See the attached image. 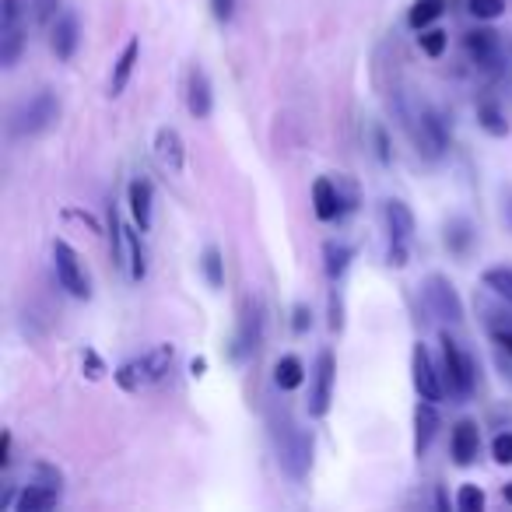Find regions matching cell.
Masks as SVG:
<instances>
[{"label":"cell","mask_w":512,"mask_h":512,"mask_svg":"<svg viewBox=\"0 0 512 512\" xmlns=\"http://www.w3.org/2000/svg\"><path fill=\"white\" fill-rule=\"evenodd\" d=\"M155 162L172 176H179L186 169V144L176 127H162L155 134Z\"/></svg>","instance_id":"e0dca14e"},{"label":"cell","mask_w":512,"mask_h":512,"mask_svg":"<svg viewBox=\"0 0 512 512\" xmlns=\"http://www.w3.org/2000/svg\"><path fill=\"white\" fill-rule=\"evenodd\" d=\"M456 509L460 512H481L484 509V491L477 488V484H463V488L456 491Z\"/></svg>","instance_id":"d6a6232c"},{"label":"cell","mask_w":512,"mask_h":512,"mask_svg":"<svg viewBox=\"0 0 512 512\" xmlns=\"http://www.w3.org/2000/svg\"><path fill=\"white\" fill-rule=\"evenodd\" d=\"M491 456H495V463L509 467L512 463V432H498L495 439H491Z\"/></svg>","instance_id":"d590c367"},{"label":"cell","mask_w":512,"mask_h":512,"mask_svg":"<svg viewBox=\"0 0 512 512\" xmlns=\"http://www.w3.org/2000/svg\"><path fill=\"white\" fill-rule=\"evenodd\" d=\"M53 271H57V285L64 288L71 299H88V295H92L88 274H85V267H81L71 242H64V239L53 242Z\"/></svg>","instance_id":"30bf717a"},{"label":"cell","mask_w":512,"mask_h":512,"mask_svg":"<svg viewBox=\"0 0 512 512\" xmlns=\"http://www.w3.org/2000/svg\"><path fill=\"white\" fill-rule=\"evenodd\" d=\"M260 344H264V302L256 295H246L239 306V323H235L228 355L232 362H249L260 351Z\"/></svg>","instance_id":"8992f818"},{"label":"cell","mask_w":512,"mask_h":512,"mask_svg":"<svg viewBox=\"0 0 512 512\" xmlns=\"http://www.w3.org/2000/svg\"><path fill=\"white\" fill-rule=\"evenodd\" d=\"M309 327H313V313H309V306H302L299 302V306L292 309V330L295 334H306Z\"/></svg>","instance_id":"60d3db41"},{"label":"cell","mask_w":512,"mask_h":512,"mask_svg":"<svg viewBox=\"0 0 512 512\" xmlns=\"http://www.w3.org/2000/svg\"><path fill=\"white\" fill-rule=\"evenodd\" d=\"M442 239H446V249L453 256H467L470 246H474V225H470L467 218H449Z\"/></svg>","instance_id":"d4e9b609"},{"label":"cell","mask_w":512,"mask_h":512,"mask_svg":"<svg viewBox=\"0 0 512 512\" xmlns=\"http://www.w3.org/2000/svg\"><path fill=\"white\" fill-rule=\"evenodd\" d=\"M81 372H85V376L92 379V383H99V379L106 376L109 369H106V362L99 358V351H95V348H85V351H81Z\"/></svg>","instance_id":"e575fe53"},{"label":"cell","mask_w":512,"mask_h":512,"mask_svg":"<svg viewBox=\"0 0 512 512\" xmlns=\"http://www.w3.org/2000/svg\"><path fill=\"white\" fill-rule=\"evenodd\" d=\"M491 341H495L505 355H512V330H495V334H491Z\"/></svg>","instance_id":"7bdbcfd3"},{"label":"cell","mask_w":512,"mask_h":512,"mask_svg":"<svg viewBox=\"0 0 512 512\" xmlns=\"http://www.w3.org/2000/svg\"><path fill=\"white\" fill-rule=\"evenodd\" d=\"M449 453H453L456 467H470L481 456V428H477V421H456L453 435H449Z\"/></svg>","instance_id":"2e32d148"},{"label":"cell","mask_w":512,"mask_h":512,"mask_svg":"<svg viewBox=\"0 0 512 512\" xmlns=\"http://www.w3.org/2000/svg\"><path fill=\"white\" fill-rule=\"evenodd\" d=\"M11 463V432L0 435V467H8Z\"/></svg>","instance_id":"ee69618b"},{"label":"cell","mask_w":512,"mask_h":512,"mask_svg":"<svg viewBox=\"0 0 512 512\" xmlns=\"http://www.w3.org/2000/svg\"><path fill=\"white\" fill-rule=\"evenodd\" d=\"M463 53L467 60L488 78H502L505 67H509V50H505L502 36L491 29H474L463 36Z\"/></svg>","instance_id":"52a82bcc"},{"label":"cell","mask_w":512,"mask_h":512,"mask_svg":"<svg viewBox=\"0 0 512 512\" xmlns=\"http://www.w3.org/2000/svg\"><path fill=\"white\" fill-rule=\"evenodd\" d=\"M502 214H505V225L512 228V193L505 197V207H502Z\"/></svg>","instance_id":"bcb514c9"},{"label":"cell","mask_w":512,"mask_h":512,"mask_svg":"<svg viewBox=\"0 0 512 512\" xmlns=\"http://www.w3.org/2000/svg\"><path fill=\"white\" fill-rule=\"evenodd\" d=\"M144 274H148V256L141 246V228H127V278L141 285Z\"/></svg>","instance_id":"4316f807"},{"label":"cell","mask_w":512,"mask_h":512,"mask_svg":"<svg viewBox=\"0 0 512 512\" xmlns=\"http://www.w3.org/2000/svg\"><path fill=\"white\" fill-rule=\"evenodd\" d=\"M274 453H278V467L288 481H306L313 470V432H306L299 421L285 414L274 421Z\"/></svg>","instance_id":"7a4b0ae2"},{"label":"cell","mask_w":512,"mask_h":512,"mask_svg":"<svg viewBox=\"0 0 512 512\" xmlns=\"http://www.w3.org/2000/svg\"><path fill=\"white\" fill-rule=\"evenodd\" d=\"M57 502H60V488H50V484L32 481V484H25V488H22L15 509L18 512H46V509H53Z\"/></svg>","instance_id":"7402d4cb"},{"label":"cell","mask_w":512,"mask_h":512,"mask_svg":"<svg viewBox=\"0 0 512 512\" xmlns=\"http://www.w3.org/2000/svg\"><path fill=\"white\" fill-rule=\"evenodd\" d=\"M418 46H421V50H425L432 60H439L442 53H446V46H449V36H446L442 29H421Z\"/></svg>","instance_id":"1f68e13d"},{"label":"cell","mask_w":512,"mask_h":512,"mask_svg":"<svg viewBox=\"0 0 512 512\" xmlns=\"http://www.w3.org/2000/svg\"><path fill=\"white\" fill-rule=\"evenodd\" d=\"M204 372H207V358H193V362H190V376L200 379Z\"/></svg>","instance_id":"f6af8a7d"},{"label":"cell","mask_w":512,"mask_h":512,"mask_svg":"<svg viewBox=\"0 0 512 512\" xmlns=\"http://www.w3.org/2000/svg\"><path fill=\"white\" fill-rule=\"evenodd\" d=\"M435 432H439V411L432 400H418V407H414V456L418 460L428 453Z\"/></svg>","instance_id":"ffe728a7"},{"label":"cell","mask_w":512,"mask_h":512,"mask_svg":"<svg viewBox=\"0 0 512 512\" xmlns=\"http://www.w3.org/2000/svg\"><path fill=\"white\" fill-rule=\"evenodd\" d=\"M211 15H214V22H232V15H235V0H211Z\"/></svg>","instance_id":"b9f144b4"},{"label":"cell","mask_w":512,"mask_h":512,"mask_svg":"<svg viewBox=\"0 0 512 512\" xmlns=\"http://www.w3.org/2000/svg\"><path fill=\"white\" fill-rule=\"evenodd\" d=\"M337 190H341V204H344V218L358 207V186L348 176H337Z\"/></svg>","instance_id":"74e56055"},{"label":"cell","mask_w":512,"mask_h":512,"mask_svg":"<svg viewBox=\"0 0 512 512\" xmlns=\"http://www.w3.org/2000/svg\"><path fill=\"white\" fill-rule=\"evenodd\" d=\"M274 383H278V390L292 393L299 390L302 383H306V365H302L299 355H285L278 365H274Z\"/></svg>","instance_id":"484cf974"},{"label":"cell","mask_w":512,"mask_h":512,"mask_svg":"<svg viewBox=\"0 0 512 512\" xmlns=\"http://www.w3.org/2000/svg\"><path fill=\"white\" fill-rule=\"evenodd\" d=\"M379 221H383L386 242H411L414 211L404 200H383V204H379Z\"/></svg>","instance_id":"9a60e30c"},{"label":"cell","mask_w":512,"mask_h":512,"mask_svg":"<svg viewBox=\"0 0 512 512\" xmlns=\"http://www.w3.org/2000/svg\"><path fill=\"white\" fill-rule=\"evenodd\" d=\"M334 383H337V358L330 348H323L316 355L313 365V383H309V418H327L330 411V400H334Z\"/></svg>","instance_id":"8fae6325"},{"label":"cell","mask_w":512,"mask_h":512,"mask_svg":"<svg viewBox=\"0 0 512 512\" xmlns=\"http://www.w3.org/2000/svg\"><path fill=\"white\" fill-rule=\"evenodd\" d=\"M172 358H176V344H158V348L123 362L120 369L113 372V379L123 393H141V390H148V386H155L158 379H165V372L172 369Z\"/></svg>","instance_id":"277c9868"},{"label":"cell","mask_w":512,"mask_h":512,"mask_svg":"<svg viewBox=\"0 0 512 512\" xmlns=\"http://www.w3.org/2000/svg\"><path fill=\"white\" fill-rule=\"evenodd\" d=\"M25 53V8L22 0H0V67H15Z\"/></svg>","instance_id":"ba28073f"},{"label":"cell","mask_w":512,"mask_h":512,"mask_svg":"<svg viewBox=\"0 0 512 512\" xmlns=\"http://www.w3.org/2000/svg\"><path fill=\"white\" fill-rule=\"evenodd\" d=\"M351 260H355V249H351L348 242L330 239L327 246H323V271H327V278L334 281V285L348 274Z\"/></svg>","instance_id":"603a6c76"},{"label":"cell","mask_w":512,"mask_h":512,"mask_svg":"<svg viewBox=\"0 0 512 512\" xmlns=\"http://www.w3.org/2000/svg\"><path fill=\"white\" fill-rule=\"evenodd\" d=\"M36 481L50 484V488H60V484H64V474H60L57 467H50V463H36Z\"/></svg>","instance_id":"ab89813d"},{"label":"cell","mask_w":512,"mask_h":512,"mask_svg":"<svg viewBox=\"0 0 512 512\" xmlns=\"http://www.w3.org/2000/svg\"><path fill=\"white\" fill-rule=\"evenodd\" d=\"M29 4H32V18L39 25H50L60 15V0H29Z\"/></svg>","instance_id":"8d00e7d4"},{"label":"cell","mask_w":512,"mask_h":512,"mask_svg":"<svg viewBox=\"0 0 512 512\" xmlns=\"http://www.w3.org/2000/svg\"><path fill=\"white\" fill-rule=\"evenodd\" d=\"M481 285L488 288L495 299L512 306V267H488V271L481 274Z\"/></svg>","instance_id":"f546056e"},{"label":"cell","mask_w":512,"mask_h":512,"mask_svg":"<svg viewBox=\"0 0 512 512\" xmlns=\"http://www.w3.org/2000/svg\"><path fill=\"white\" fill-rule=\"evenodd\" d=\"M60 120V99L50 88H39L36 95H29L25 102H18L15 113L8 120V134L11 141H29V137H39Z\"/></svg>","instance_id":"3957f363"},{"label":"cell","mask_w":512,"mask_h":512,"mask_svg":"<svg viewBox=\"0 0 512 512\" xmlns=\"http://www.w3.org/2000/svg\"><path fill=\"white\" fill-rule=\"evenodd\" d=\"M397 116H400V123H404L407 137H411L414 151H418L425 162H439L449 151L446 120H442V113L435 106H428V102H421V99H400Z\"/></svg>","instance_id":"6da1fadb"},{"label":"cell","mask_w":512,"mask_h":512,"mask_svg":"<svg viewBox=\"0 0 512 512\" xmlns=\"http://www.w3.org/2000/svg\"><path fill=\"white\" fill-rule=\"evenodd\" d=\"M477 123H481L484 134L505 137L509 134V120H505V109L498 106V99H481L477 102Z\"/></svg>","instance_id":"cb8c5ba5"},{"label":"cell","mask_w":512,"mask_h":512,"mask_svg":"<svg viewBox=\"0 0 512 512\" xmlns=\"http://www.w3.org/2000/svg\"><path fill=\"white\" fill-rule=\"evenodd\" d=\"M442 383H446V393L456 404L474 397V386H477L474 358H470L449 334H442Z\"/></svg>","instance_id":"5b68a950"},{"label":"cell","mask_w":512,"mask_h":512,"mask_svg":"<svg viewBox=\"0 0 512 512\" xmlns=\"http://www.w3.org/2000/svg\"><path fill=\"white\" fill-rule=\"evenodd\" d=\"M435 505H439V509H449V498H446V491H435Z\"/></svg>","instance_id":"7dc6e473"},{"label":"cell","mask_w":512,"mask_h":512,"mask_svg":"<svg viewBox=\"0 0 512 512\" xmlns=\"http://www.w3.org/2000/svg\"><path fill=\"white\" fill-rule=\"evenodd\" d=\"M421 299H425V309L442 323H460L463 320V302L460 292L453 288V281L446 274H428L425 285H421Z\"/></svg>","instance_id":"9c48e42d"},{"label":"cell","mask_w":512,"mask_h":512,"mask_svg":"<svg viewBox=\"0 0 512 512\" xmlns=\"http://www.w3.org/2000/svg\"><path fill=\"white\" fill-rule=\"evenodd\" d=\"M137 60H141V39H130L127 46L120 50V57H116V64H113V74H109V95H123L127 92V85H130V78H134V67H137Z\"/></svg>","instance_id":"44dd1931"},{"label":"cell","mask_w":512,"mask_h":512,"mask_svg":"<svg viewBox=\"0 0 512 512\" xmlns=\"http://www.w3.org/2000/svg\"><path fill=\"white\" fill-rule=\"evenodd\" d=\"M200 271H204L207 285H211L214 292L225 288V256H221L218 246H207L204 253H200Z\"/></svg>","instance_id":"f1b7e54d"},{"label":"cell","mask_w":512,"mask_h":512,"mask_svg":"<svg viewBox=\"0 0 512 512\" xmlns=\"http://www.w3.org/2000/svg\"><path fill=\"white\" fill-rule=\"evenodd\" d=\"M330 330H334V334H341L344 330V302H341V292H330Z\"/></svg>","instance_id":"f35d334b"},{"label":"cell","mask_w":512,"mask_h":512,"mask_svg":"<svg viewBox=\"0 0 512 512\" xmlns=\"http://www.w3.org/2000/svg\"><path fill=\"white\" fill-rule=\"evenodd\" d=\"M467 11L477 22H495L505 15V0H467Z\"/></svg>","instance_id":"4dcf8cb0"},{"label":"cell","mask_w":512,"mask_h":512,"mask_svg":"<svg viewBox=\"0 0 512 512\" xmlns=\"http://www.w3.org/2000/svg\"><path fill=\"white\" fill-rule=\"evenodd\" d=\"M78 46H81L78 15H74V11H60V15L50 22V50H53V57L67 64V60L78 53Z\"/></svg>","instance_id":"4fadbf2b"},{"label":"cell","mask_w":512,"mask_h":512,"mask_svg":"<svg viewBox=\"0 0 512 512\" xmlns=\"http://www.w3.org/2000/svg\"><path fill=\"white\" fill-rule=\"evenodd\" d=\"M411 379H414V390H418L421 400H432L439 404L446 397V383H442V372L435 369L432 355H428L425 344H414L411 348Z\"/></svg>","instance_id":"7c38bea8"},{"label":"cell","mask_w":512,"mask_h":512,"mask_svg":"<svg viewBox=\"0 0 512 512\" xmlns=\"http://www.w3.org/2000/svg\"><path fill=\"white\" fill-rule=\"evenodd\" d=\"M313 211L320 221H341L344 218V204H341V190H337V179L320 176L313 183Z\"/></svg>","instance_id":"d6986e66"},{"label":"cell","mask_w":512,"mask_h":512,"mask_svg":"<svg viewBox=\"0 0 512 512\" xmlns=\"http://www.w3.org/2000/svg\"><path fill=\"white\" fill-rule=\"evenodd\" d=\"M502 498H505V502L512 505V484H505V488H502Z\"/></svg>","instance_id":"c3c4849f"},{"label":"cell","mask_w":512,"mask_h":512,"mask_svg":"<svg viewBox=\"0 0 512 512\" xmlns=\"http://www.w3.org/2000/svg\"><path fill=\"white\" fill-rule=\"evenodd\" d=\"M183 99H186V109H190L193 120H207V116H211L214 92H211V78H207L204 67L193 64L190 71H186V92H183Z\"/></svg>","instance_id":"5bb4252c"},{"label":"cell","mask_w":512,"mask_h":512,"mask_svg":"<svg viewBox=\"0 0 512 512\" xmlns=\"http://www.w3.org/2000/svg\"><path fill=\"white\" fill-rule=\"evenodd\" d=\"M369 137H372V151H376L379 165H390V162H393V151H390V137H386V127H383V123H372V127H369Z\"/></svg>","instance_id":"836d02e7"},{"label":"cell","mask_w":512,"mask_h":512,"mask_svg":"<svg viewBox=\"0 0 512 512\" xmlns=\"http://www.w3.org/2000/svg\"><path fill=\"white\" fill-rule=\"evenodd\" d=\"M442 15H446V0H414V8L407 11V25H411L414 32H421Z\"/></svg>","instance_id":"83f0119b"},{"label":"cell","mask_w":512,"mask_h":512,"mask_svg":"<svg viewBox=\"0 0 512 512\" xmlns=\"http://www.w3.org/2000/svg\"><path fill=\"white\" fill-rule=\"evenodd\" d=\"M127 204H130V214H134V225L141 228V232H148L151 211H155V186H151V179H144V176L130 179Z\"/></svg>","instance_id":"ac0fdd59"}]
</instances>
